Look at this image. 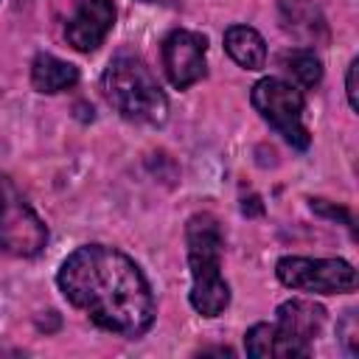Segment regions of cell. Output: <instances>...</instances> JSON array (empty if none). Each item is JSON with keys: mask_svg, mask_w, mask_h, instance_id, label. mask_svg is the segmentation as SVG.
<instances>
[{"mask_svg": "<svg viewBox=\"0 0 359 359\" xmlns=\"http://www.w3.org/2000/svg\"><path fill=\"white\" fill-rule=\"evenodd\" d=\"M59 292L81 309L98 328L121 337H143L154 317L157 303L140 266L121 250L107 244H84L73 250L59 272Z\"/></svg>", "mask_w": 359, "mask_h": 359, "instance_id": "1", "label": "cell"}, {"mask_svg": "<svg viewBox=\"0 0 359 359\" xmlns=\"http://www.w3.org/2000/svg\"><path fill=\"white\" fill-rule=\"evenodd\" d=\"M280 14L286 20V31L303 39H314V42H317V31L325 36V20L309 0H283Z\"/></svg>", "mask_w": 359, "mask_h": 359, "instance_id": "13", "label": "cell"}, {"mask_svg": "<svg viewBox=\"0 0 359 359\" xmlns=\"http://www.w3.org/2000/svg\"><path fill=\"white\" fill-rule=\"evenodd\" d=\"M339 339L345 342V348H348V353L351 356H356V311L351 309L348 314H345V320L339 323Z\"/></svg>", "mask_w": 359, "mask_h": 359, "instance_id": "15", "label": "cell"}, {"mask_svg": "<svg viewBox=\"0 0 359 359\" xmlns=\"http://www.w3.org/2000/svg\"><path fill=\"white\" fill-rule=\"evenodd\" d=\"M115 25V3L112 0H79L76 14L65 28V39L79 53H93Z\"/></svg>", "mask_w": 359, "mask_h": 359, "instance_id": "8", "label": "cell"}, {"mask_svg": "<svg viewBox=\"0 0 359 359\" xmlns=\"http://www.w3.org/2000/svg\"><path fill=\"white\" fill-rule=\"evenodd\" d=\"M311 208H314V210H320V213H325V216H334V219L339 216V219L353 230V224H351V213H348L345 208H334V205H328L325 199H311Z\"/></svg>", "mask_w": 359, "mask_h": 359, "instance_id": "17", "label": "cell"}, {"mask_svg": "<svg viewBox=\"0 0 359 359\" xmlns=\"http://www.w3.org/2000/svg\"><path fill=\"white\" fill-rule=\"evenodd\" d=\"M275 275L283 286L311 294H345L359 283L356 269L342 258H303L283 255L275 264Z\"/></svg>", "mask_w": 359, "mask_h": 359, "instance_id": "6", "label": "cell"}, {"mask_svg": "<svg viewBox=\"0 0 359 359\" xmlns=\"http://www.w3.org/2000/svg\"><path fill=\"white\" fill-rule=\"evenodd\" d=\"M48 244V227L20 194L8 174H0V252L34 258Z\"/></svg>", "mask_w": 359, "mask_h": 359, "instance_id": "4", "label": "cell"}, {"mask_svg": "<svg viewBox=\"0 0 359 359\" xmlns=\"http://www.w3.org/2000/svg\"><path fill=\"white\" fill-rule=\"evenodd\" d=\"M325 323V309L314 300H303V297H292L286 303L278 306V320L275 325L280 331H286L289 337L300 339V342H314L317 334L323 331Z\"/></svg>", "mask_w": 359, "mask_h": 359, "instance_id": "10", "label": "cell"}, {"mask_svg": "<svg viewBox=\"0 0 359 359\" xmlns=\"http://www.w3.org/2000/svg\"><path fill=\"white\" fill-rule=\"evenodd\" d=\"M356 70H359V59H353L348 65V76H345V93H348V104L351 109H359V95H356Z\"/></svg>", "mask_w": 359, "mask_h": 359, "instance_id": "16", "label": "cell"}, {"mask_svg": "<svg viewBox=\"0 0 359 359\" xmlns=\"http://www.w3.org/2000/svg\"><path fill=\"white\" fill-rule=\"evenodd\" d=\"M143 3H151V0H143Z\"/></svg>", "mask_w": 359, "mask_h": 359, "instance_id": "18", "label": "cell"}, {"mask_svg": "<svg viewBox=\"0 0 359 359\" xmlns=\"http://www.w3.org/2000/svg\"><path fill=\"white\" fill-rule=\"evenodd\" d=\"M208 39L196 31H171L163 42V67L177 90H185L205 79L208 73Z\"/></svg>", "mask_w": 359, "mask_h": 359, "instance_id": "7", "label": "cell"}, {"mask_svg": "<svg viewBox=\"0 0 359 359\" xmlns=\"http://www.w3.org/2000/svg\"><path fill=\"white\" fill-rule=\"evenodd\" d=\"M250 101L255 107V112L272 126L278 129V135H283V140L294 149H309L311 143V135L309 129L303 126V93L278 79V76H266L261 81H255L252 93H250Z\"/></svg>", "mask_w": 359, "mask_h": 359, "instance_id": "5", "label": "cell"}, {"mask_svg": "<svg viewBox=\"0 0 359 359\" xmlns=\"http://www.w3.org/2000/svg\"><path fill=\"white\" fill-rule=\"evenodd\" d=\"M280 67L306 90L317 87L323 79V62L317 59V53L311 48H292L280 53Z\"/></svg>", "mask_w": 359, "mask_h": 359, "instance_id": "14", "label": "cell"}, {"mask_svg": "<svg viewBox=\"0 0 359 359\" xmlns=\"http://www.w3.org/2000/svg\"><path fill=\"white\" fill-rule=\"evenodd\" d=\"M244 348H247V356H255V359H306L311 353L309 342L289 337L275 323L272 325L255 323L244 334Z\"/></svg>", "mask_w": 359, "mask_h": 359, "instance_id": "9", "label": "cell"}, {"mask_svg": "<svg viewBox=\"0 0 359 359\" xmlns=\"http://www.w3.org/2000/svg\"><path fill=\"white\" fill-rule=\"evenodd\" d=\"M79 81V70L76 65L53 56V53H39L34 62H31V84L36 93H62L67 87H73Z\"/></svg>", "mask_w": 359, "mask_h": 359, "instance_id": "12", "label": "cell"}, {"mask_svg": "<svg viewBox=\"0 0 359 359\" xmlns=\"http://www.w3.org/2000/svg\"><path fill=\"white\" fill-rule=\"evenodd\" d=\"M101 90L126 121L160 126L168 118V98L154 73L137 56H115L101 76Z\"/></svg>", "mask_w": 359, "mask_h": 359, "instance_id": "3", "label": "cell"}, {"mask_svg": "<svg viewBox=\"0 0 359 359\" xmlns=\"http://www.w3.org/2000/svg\"><path fill=\"white\" fill-rule=\"evenodd\" d=\"M188 266H191V306L202 317H219L230 303V286L222 278L224 236L213 213H194L185 224Z\"/></svg>", "mask_w": 359, "mask_h": 359, "instance_id": "2", "label": "cell"}, {"mask_svg": "<svg viewBox=\"0 0 359 359\" xmlns=\"http://www.w3.org/2000/svg\"><path fill=\"white\" fill-rule=\"evenodd\" d=\"M224 50L244 70H261L266 65V42L250 25H230L224 31Z\"/></svg>", "mask_w": 359, "mask_h": 359, "instance_id": "11", "label": "cell"}]
</instances>
